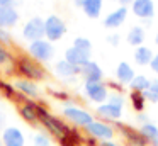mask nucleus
I'll list each match as a JSON object with an SVG mask.
<instances>
[{"label":"nucleus","instance_id":"34","mask_svg":"<svg viewBox=\"0 0 158 146\" xmlns=\"http://www.w3.org/2000/svg\"><path fill=\"white\" fill-rule=\"evenodd\" d=\"M21 3V0H0V7H15Z\"/></svg>","mask_w":158,"mask_h":146},{"label":"nucleus","instance_id":"5","mask_svg":"<svg viewBox=\"0 0 158 146\" xmlns=\"http://www.w3.org/2000/svg\"><path fill=\"white\" fill-rule=\"evenodd\" d=\"M83 131L87 132V136L97 139L99 143L110 141V139H114V136H116V129H114V126L110 124V122L102 121V119H94V121L90 122Z\"/></svg>","mask_w":158,"mask_h":146},{"label":"nucleus","instance_id":"19","mask_svg":"<svg viewBox=\"0 0 158 146\" xmlns=\"http://www.w3.org/2000/svg\"><path fill=\"white\" fill-rule=\"evenodd\" d=\"M134 77H136V71H134V68L131 66L129 63L121 61L116 66V80L119 81L121 85H129L131 81L134 80Z\"/></svg>","mask_w":158,"mask_h":146},{"label":"nucleus","instance_id":"15","mask_svg":"<svg viewBox=\"0 0 158 146\" xmlns=\"http://www.w3.org/2000/svg\"><path fill=\"white\" fill-rule=\"evenodd\" d=\"M55 73H56V77L63 78V80H73V78H77L80 75V68L63 58V60L55 63Z\"/></svg>","mask_w":158,"mask_h":146},{"label":"nucleus","instance_id":"39","mask_svg":"<svg viewBox=\"0 0 158 146\" xmlns=\"http://www.w3.org/2000/svg\"><path fill=\"white\" fill-rule=\"evenodd\" d=\"M5 121H7V117H5V112L0 111V131H4V129H5Z\"/></svg>","mask_w":158,"mask_h":146},{"label":"nucleus","instance_id":"13","mask_svg":"<svg viewBox=\"0 0 158 146\" xmlns=\"http://www.w3.org/2000/svg\"><path fill=\"white\" fill-rule=\"evenodd\" d=\"M126 19H127V7L119 5L104 17V26L107 29H117L126 22Z\"/></svg>","mask_w":158,"mask_h":146},{"label":"nucleus","instance_id":"26","mask_svg":"<svg viewBox=\"0 0 158 146\" xmlns=\"http://www.w3.org/2000/svg\"><path fill=\"white\" fill-rule=\"evenodd\" d=\"M129 102H131V105H133V109L138 112V114H141V112H144V105H146V98H144V95L141 94V92H133V90H131V94H129Z\"/></svg>","mask_w":158,"mask_h":146},{"label":"nucleus","instance_id":"18","mask_svg":"<svg viewBox=\"0 0 158 146\" xmlns=\"http://www.w3.org/2000/svg\"><path fill=\"white\" fill-rule=\"evenodd\" d=\"M90 54L92 53H85V51L78 49V48H75V46H70L68 49L65 51V60L70 61L72 65H75V66L82 68L85 63L90 61Z\"/></svg>","mask_w":158,"mask_h":146},{"label":"nucleus","instance_id":"25","mask_svg":"<svg viewBox=\"0 0 158 146\" xmlns=\"http://www.w3.org/2000/svg\"><path fill=\"white\" fill-rule=\"evenodd\" d=\"M150 87H151V80L148 77H144V75H136L134 80L129 83L131 90L133 92H141V94H144Z\"/></svg>","mask_w":158,"mask_h":146},{"label":"nucleus","instance_id":"10","mask_svg":"<svg viewBox=\"0 0 158 146\" xmlns=\"http://www.w3.org/2000/svg\"><path fill=\"white\" fill-rule=\"evenodd\" d=\"M4 146H26V136L17 126H7L0 134Z\"/></svg>","mask_w":158,"mask_h":146},{"label":"nucleus","instance_id":"6","mask_svg":"<svg viewBox=\"0 0 158 146\" xmlns=\"http://www.w3.org/2000/svg\"><path fill=\"white\" fill-rule=\"evenodd\" d=\"M66 34V24L60 15H49L44 19V37L49 43H56Z\"/></svg>","mask_w":158,"mask_h":146},{"label":"nucleus","instance_id":"7","mask_svg":"<svg viewBox=\"0 0 158 146\" xmlns=\"http://www.w3.org/2000/svg\"><path fill=\"white\" fill-rule=\"evenodd\" d=\"M83 94L90 102L100 105L104 102H107L109 97V87L104 81H83Z\"/></svg>","mask_w":158,"mask_h":146},{"label":"nucleus","instance_id":"41","mask_svg":"<svg viewBox=\"0 0 158 146\" xmlns=\"http://www.w3.org/2000/svg\"><path fill=\"white\" fill-rule=\"evenodd\" d=\"M58 141H60V144H61V146H77V144H73L68 138H60Z\"/></svg>","mask_w":158,"mask_h":146},{"label":"nucleus","instance_id":"32","mask_svg":"<svg viewBox=\"0 0 158 146\" xmlns=\"http://www.w3.org/2000/svg\"><path fill=\"white\" fill-rule=\"evenodd\" d=\"M119 41H121L119 34H110V36H107V43H109L110 46H117Z\"/></svg>","mask_w":158,"mask_h":146},{"label":"nucleus","instance_id":"45","mask_svg":"<svg viewBox=\"0 0 158 146\" xmlns=\"http://www.w3.org/2000/svg\"><path fill=\"white\" fill-rule=\"evenodd\" d=\"M73 2H75V5H77V7H82L85 0H73Z\"/></svg>","mask_w":158,"mask_h":146},{"label":"nucleus","instance_id":"36","mask_svg":"<svg viewBox=\"0 0 158 146\" xmlns=\"http://www.w3.org/2000/svg\"><path fill=\"white\" fill-rule=\"evenodd\" d=\"M83 144L85 146H99V141L94 139V138H90V136H87V138L83 139Z\"/></svg>","mask_w":158,"mask_h":146},{"label":"nucleus","instance_id":"20","mask_svg":"<svg viewBox=\"0 0 158 146\" xmlns=\"http://www.w3.org/2000/svg\"><path fill=\"white\" fill-rule=\"evenodd\" d=\"M19 112H21V117L24 119V121L31 122V124L39 122V119H38V104H34L32 100H27V102H24V104H21Z\"/></svg>","mask_w":158,"mask_h":146},{"label":"nucleus","instance_id":"14","mask_svg":"<svg viewBox=\"0 0 158 146\" xmlns=\"http://www.w3.org/2000/svg\"><path fill=\"white\" fill-rule=\"evenodd\" d=\"M80 77L83 78V81H102L104 80V71L100 68V65L97 61L90 60L89 63H85L80 68Z\"/></svg>","mask_w":158,"mask_h":146},{"label":"nucleus","instance_id":"28","mask_svg":"<svg viewBox=\"0 0 158 146\" xmlns=\"http://www.w3.org/2000/svg\"><path fill=\"white\" fill-rule=\"evenodd\" d=\"M72 46L78 48V49L85 51V53H92V43H90V39H89V37H83V36L75 37V41H73V44H72Z\"/></svg>","mask_w":158,"mask_h":146},{"label":"nucleus","instance_id":"3","mask_svg":"<svg viewBox=\"0 0 158 146\" xmlns=\"http://www.w3.org/2000/svg\"><path fill=\"white\" fill-rule=\"evenodd\" d=\"M63 117L68 122H72L75 127H82V129H85L87 126L95 119L89 111H85L83 107L75 105L72 100H66L65 105H63Z\"/></svg>","mask_w":158,"mask_h":146},{"label":"nucleus","instance_id":"22","mask_svg":"<svg viewBox=\"0 0 158 146\" xmlns=\"http://www.w3.org/2000/svg\"><path fill=\"white\" fill-rule=\"evenodd\" d=\"M139 132L143 138L150 143V146H158V126L153 122H146V124L139 126Z\"/></svg>","mask_w":158,"mask_h":146},{"label":"nucleus","instance_id":"48","mask_svg":"<svg viewBox=\"0 0 158 146\" xmlns=\"http://www.w3.org/2000/svg\"><path fill=\"white\" fill-rule=\"evenodd\" d=\"M112 2H119V0H112Z\"/></svg>","mask_w":158,"mask_h":146},{"label":"nucleus","instance_id":"17","mask_svg":"<svg viewBox=\"0 0 158 146\" xmlns=\"http://www.w3.org/2000/svg\"><path fill=\"white\" fill-rule=\"evenodd\" d=\"M19 15L15 7H0V27L4 29H12L19 24Z\"/></svg>","mask_w":158,"mask_h":146},{"label":"nucleus","instance_id":"40","mask_svg":"<svg viewBox=\"0 0 158 146\" xmlns=\"http://www.w3.org/2000/svg\"><path fill=\"white\" fill-rule=\"evenodd\" d=\"M53 95H55V97H58V98H61V100H70V98H68V95H66L65 94V92H55V90H53Z\"/></svg>","mask_w":158,"mask_h":146},{"label":"nucleus","instance_id":"46","mask_svg":"<svg viewBox=\"0 0 158 146\" xmlns=\"http://www.w3.org/2000/svg\"><path fill=\"white\" fill-rule=\"evenodd\" d=\"M155 41H156V46H158V31H156V37H155Z\"/></svg>","mask_w":158,"mask_h":146},{"label":"nucleus","instance_id":"12","mask_svg":"<svg viewBox=\"0 0 158 146\" xmlns=\"http://www.w3.org/2000/svg\"><path fill=\"white\" fill-rule=\"evenodd\" d=\"M131 12L138 19L150 20L155 15V2L153 0H133V3H131Z\"/></svg>","mask_w":158,"mask_h":146},{"label":"nucleus","instance_id":"30","mask_svg":"<svg viewBox=\"0 0 158 146\" xmlns=\"http://www.w3.org/2000/svg\"><path fill=\"white\" fill-rule=\"evenodd\" d=\"M12 54L4 44H0V66H5V65H12Z\"/></svg>","mask_w":158,"mask_h":146},{"label":"nucleus","instance_id":"47","mask_svg":"<svg viewBox=\"0 0 158 146\" xmlns=\"http://www.w3.org/2000/svg\"><path fill=\"white\" fill-rule=\"evenodd\" d=\"M0 146H4V144H2V139H0Z\"/></svg>","mask_w":158,"mask_h":146},{"label":"nucleus","instance_id":"16","mask_svg":"<svg viewBox=\"0 0 158 146\" xmlns=\"http://www.w3.org/2000/svg\"><path fill=\"white\" fill-rule=\"evenodd\" d=\"M14 88L22 94L26 98H38L39 97V87L36 81L27 80V78H17L14 81Z\"/></svg>","mask_w":158,"mask_h":146},{"label":"nucleus","instance_id":"9","mask_svg":"<svg viewBox=\"0 0 158 146\" xmlns=\"http://www.w3.org/2000/svg\"><path fill=\"white\" fill-rule=\"evenodd\" d=\"M114 129L116 132L123 134V138L127 141L129 146H150V143L143 138V134L139 132V129H134L127 124H123V122H114Z\"/></svg>","mask_w":158,"mask_h":146},{"label":"nucleus","instance_id":"11","mask_svg":"<svg viewBox=\"0 0 158 146\" xmlns=\"http://www.w3.org/2000/svg\"><path fill=\"white\" fill-rule=\"evenodd\" d=\"M95 114L99 115V119H102L106 122H117L123 117V109L116 107V105L109 104V102H104V104L97 105Z\"/></svg>","mask_w":158,"mask_h":146},{"label":"nucleus","instance_id":"44","mask_svg":"<svg viewBox=\"0 0 158 146\" xmlns=\"http://www.w3.org/2000/svg\"><path fill=\"white\" fill-rule=\"evenodd\" d=\"M119 3L123 7H127V5H131V3H133V0H119Z\"/></svg>","mask_w":158,"mask_h":146},{"label":"nucleus","instance_id":"8","mask_svg":"<svg viewBox=\"0 0 158 146\" xmlns=\"http://www.w3.org/2000/svg\"><path fill=\"white\" fill-rule=\"evenodd\" d=\"M22 37L29 43L44 39V19L41 17H31L22 26Z\"/></svg>","mask_w":158,"mask_h":146},{"label":"nucleus","instance_id":"38","mask_svg":"<svg viewBox=\"0 0 158 146\" xmlns=\"http://www.w3.org/2000/svg\"><path fill=\"white\" fill-rule=\"evenodd\" d=\"M136 119H138V122H139V124H146V122H150L148 115H146V114H143V112H141V114H138V115H136Z\"/></svg>","mask_w":158,"mask_h":146},{"label":"nucleus","instance_id":"4","mask_svg":"<svg viewBox=\"0 0 158 146\" xmlns=\"http://www.w3.org/2000/svg\"><path fill=\"white\" fill-rule=\"evenodd\" d=\"M27 54L38 63H48L55 56V46L46 37L39 41H32L27 44Z\"/></svg>","mask_w":158,"mask_h":146},{"label":"nucleus","instance_id":"24","mask_svg":"<svg viewBox=\"0 0 158 146\" xmlns=\"http://www.w3.org/2000/svg\"><path fill=\"white\" fill-rule=\"evenodd\" d=\"M146 31H144L143 26H134L129 29V32H127V43L131 44V46H143V41L144 37H146Z\"/></svg>","mask_w":158,"mask_h":146},{"label":"nucleus","instance_id":"21","mask_svg":"<svg viewBox=\"0 0 158 146\" xmlns=\"http://www.w3.org/2000/svg\"><path fill=\"white\" fill-rule=\"evenodd\" d=\"M153 56H155V53L151 51V48H148V46H138L136 49H134V63L136 65H139V66H150V63H151V60H153Z\"/></svg>","mask_w":158,"mask_h":146},{"label":"nucleus","instance_id":"27","mask_svg":"<svg viewBox=\"0 0 158 146\" xmlns=\"http://www.w3.org/2000/svg\"><path fill=\"white\" fill-rule=\"evenodd\" d=\"M32 144L34 146H51V138L48 132H36L32 136Z\"/></svg>","mask_w":158,"mask_h":146},{"label":"nucleus","instance_id":"31","mask_svg":"<svg viewBox=\"0 0 158 146\" xmlns=\"http://www.w3.org/2000/svg\"><path fill=\"white\" fill-rule=\"evenodd\" d=\"M12 43V36L9 32V29H4V27H0V44H4V46H9Z\"/></svg>","mask_w":158,"mask_h":146},{"label":"nucleus","instance_id":"2","mask_svg":"<svg viewBox=\"0 0 158 146\" xmlns=\"http://www.w3.org/2000/svg\"><path fill=\"white\" fill-rule=\"evenodd\" d=\"M14 66L21 78H27L32 81H39L46 78V70L41 66V63L34 61L31 56H19L14 60Z\"/></svg>","mask_w":158,"mask_h":146},{"label":"nucleus","instance_id":"29","mask_svg":"<svg viewBox=\"0 0 158 146\" xmlns=\"http://www.w3.org/2000/svg\"><path fill=\"white\" fill-rule=\"evenodd\" d=\"M107 102L109 104H112V105H116V107H121L123 109L124 107V97H123V94H119V92H110L109 94V97H107Z\"/></svg>","mask_w":158,"mask_h":146},{"label":"nucleus","instance_id":"1","mask_svg":"<svg viewBox=\"0 0 158 146\" xmlns=\"http://www.w3.org/2000/svg\"><path fill=\"white\" fill-rule=\"evenodd\" d=\"M38 119H39V122L43 124V127H44L49 134H53L55 138H58V139L63 138V136H66L70 131H72V127H70L63 119L49 114L48 109L43 107V105H39V104H38Z\"/></svg>","mask_w":158,"mask_h":146},{"label":"nucleus","instance_id":"43","mask_svg":"<svg viewBox=\"0 0 158 146\" xmlns=\"http://www.w3.org/2000/svg\"><path fill=\"white\" fill-rule=\"evenodd\" d=\"M99 146H121L119 143H116L114 139H110V141H102V143H99Z\"/></svg>","mask_w":158,"mask_h":146},{"label":"nucleus","instance_id":"37","mask_svg":"<svg viewBox=\"0 0 158 146\" xmlns=\"http://www.w3.org/2000/svg\"><path fill=\"white\" fill-rule=\"evenodd\" d=\"M107 87L114 88V92H119V94L123 92V85H121L119 81H117V83H116V81H110V83H107Z\"/></svg>","mask_w":158,"mask_h":146},{"label":"nucleus","instance_id":"23","mask_svg":"<svg viewBox=\"0 0 158 146\" xmlns=\"http://www.w3.org/2000/svg\"><path fill=\"white\" fill-rule=\"evenodd\" d=\"M102 3L104 0H85L82 5V10L89 19H97L102 12Z\"/></svg>","mask_w":158,"mask_h":146},{"label":"nucleus","instance_id":"33","mask_svg":"<svg viewBox=\"0 0 158 146\" xmlns=\"http://www.w3.org/2000/svg\"><path fill=\"white\" fill-rule=\"evenodd\" d=\"M143 95H144V98H146V102H153V104H156V102H158V97L151 90H146Z\"/></svg>","mask_w":158,"mask_h":146},{"label":"nucleus","instance_id":"35","mask_svg":"<svg viewBox=\"0 0 158 146\" xmlns=\"http://www.w3.org/2000/svg\"><path fill=\"white\" fill-rule=\"evenodd\" d=\"M150 68L155 75H158V53L153 56V60H151V63H150Z\"/></svg>","mask_w":158,"mask_h":146},{"label":"nucleus","instance_id":"42","mask_svg":"<svg viewBox=\"0 0 158 146\" xmlns=\"http://www.w3.org/2000/svg\"><path fill=\"white\" fill-rule=\"evenodd\" d=\"M148 90H151V92H153V94H155V95H156V97H158V80L151 81V87L148 88Z\"/></svg>","mask_w":158,"mask_h":146}]
</instances>
